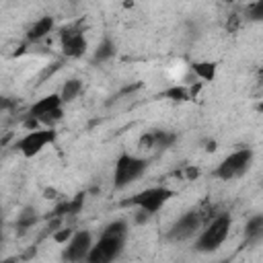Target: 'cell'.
<instances>
[{
    "mask_svg": "<svg viewBox=\"0 0 263 263\" xmlns=\"http://www.w3.org/2000/svg\"><path fill=\"white\" fill-rule=\"evenodd\" d=\"M229 231H231V216L222 214V216L214 218L208 224V229L200 235V239L196 243V249L202 253H210V251L218 249L226 241V237H229Z\"/></svg>",
    "mask_w": 263,
    "mask_h": 263,
    "instance_id": "obj_1",
    "label": "cell"
},
{
    "mask_svg": "<svg viewBox=\"0 0 263 263\" xmlns=\"http://www.w3.org/2000/svg\"><path fill=\"white\" fill-rule=\"evenodd\" d=\"M43 196H45V200H58V191L51 189V187H47V189L43 191Z\"/></svg>",
    "mask_w": 263,
    "mask_h": 263,
    "instance_id": "obj_28",
    "label": "cell"
},
{
    "mask_svg": "<svg viewBox=\"0 0 263 263\" xmlns=\"http://www.w3.org/2000/svg\"><path fill=\"white\" fill-rule=\"evenodd\" d=\"M82 91V84L80 80L72 78V80H66V84L62 86V91H60V97H62V103H70V101H74L78 97V93Z\"/></svg>",
    "mask_w": 263,
    "mask_h": 263,
    "instance_id": "obj_13",
    "label": "cell"
},
{
    "mask_svg": "<svg viewBox=\"0 0 263 263\" xmlns=\"http://www.w3.org/2000/svg\"><path fill=\"white\" fill-rule=\"evenodd\" d=\"M35 222H37V212H35V210H25L19 216V220H16V229H19V233H25Z\"/></svg>",
    "mask_w": 263,
    "mask_h": 263,
    "instance_id": "obj_16",
    "label": "cell"
},
{
    "mask_svg": "<svg viewBox=\"0 0 263 263\" xmlns=\"http://www.w3.org/2000/svg\"><path fill=\"white\" fill-rule=\"evenodd\" d=\"M257 111H259V113H263V101L257 105Z\"/></svg>",
    "mask_w": 263,
    "mask_h": 263,
    "instance_id": "obj_31",
    "label": "cell"
},
{
    "mask_svg": "<svg viewBox=\"0 0 263 263\" xmlns=\"http://www.w3.org/2000/svg\"><path fill=\"white\" fill-rule=\"evenodd\" d=\"M249 16L253 21H261L263 19V0H259V2L249 6Z\"/></svg>",
    "mask_w": 263,
    "mask_h": 263,
    "instance_id": "obj_23",
    "label": "cell"
},
{
    "mask_svg": "<svg viewBox=\"0 0 263 263\" xmlns=\"http://www.w3.org/2000/svg\"><path fill=\"white\" fill-rule=\"evenodd\" d=\"M202 86H204V82H194V84H191V89H189V97H191V101H194L198 95H200V91H202Z\"/></svg>",
    "mask_w": 263,
    "mask_h": 263,
    "instance_id": "obj_27",
    "label": "cell"
},
{
    "mask_svg": "<svg viewBox=\"0 0 263 263\" xmlns=\"http://www.w3.org/2000/svg\"><path fill=\"white\" fill-rule=\"evenodd\" d=\"M200 175H202V171H200L198 167H187V169H185V173H183V177H185L187 181H194V179H198V177H200Z\"/></svg>",
    "mask_w": 263,
    "mask_h": 263,
    "instance_id": "obj_25",
    "label": "cell"
},
{
    "mask_svg": "<svg viewBox=\"0 0 263 263\" xmlns=\"http://www.w3.org/2000/svg\"><path fill=\"white\" fill-rule=\"evenodd\" d=\"M93 249V243H91V233L89 231H80L72 237V241L68 243V247L64 251V259L66 261H72V263H78L82 259L89 257Z\"/></svg>",
    "mask_w": 263,
    "mask_h": 263,
    "instance_id": "obj_9",
    "label": "cell"
},
{
    "mask_svg": "<svg viewBox=\"0 0 263 263\" xmlns=\"http://www.w3.org/2000/svg\"><path fill=\"white\" fill-rule=\"evenodd\" d=\"M82 23H74V25H68L60 31V39H62V51L64 56L68 58H80L84 56L86 51V39L82 35Z\"/></svg>",
    "mask_w": 263,
    "mask_h": 263,
    "instance_id": "obj_7",
    "label": "cell"
},
{
    "mask_svg": "<svg viewBox=\"0 0 263 263\" xmlns=\"http://www.w3.org/2000/svg\"><path fill=\"white\" fill-rule=\"evenodd\" d=\"M163 97L169 99V101H175V103H187V101H191L189 89H187V86H181V84L167 89V91L163 93Z\"/></svg>",
    "mask_w": 263,
    "mask_h": 263,
    "instance_id": "obj_14",
    "label": "cell"
},
{
    "mask_svg": "<svg viewBox=\"0 0 263 263\" xmlns=\"http://www.w3.org/2000/svg\"><path fill=\"white\" fill-rule=\"evenodd\" d=\"M239 27H241V16L235 12V14L229 16V21H226V31H229V33H235Z\"/></svg>",
    "mask_w": 263,
    "mask_h": 263,
    "instance_id": "obj_24",
    "label": "cell"
},
{
    "mask_svg": "<svg viewBox=\"0 0 263 263\" xmlns=\"http://www.w3.org/2000/svg\"><path fill=\"white\" fill-rule=\"evenodd\" d=\"M56 140V130L54 128H47V130H37V132H29L25 138H21L19 142L14 144V148L23 152L27 159L31 156L39 154L47 144H51Z\"/></svg>",
    "mask_w": 263,
    "mask_h": 263,
    "instance_id": "obj_6",
    "label": "cell"
},
{
    "mask_svg": "<svg viewBox=\"0 0 263 263\" xmlns=\"http://www.w3.org/2000/svg\"><path fill=\"white\" fill-rule=\"evenodd\" d=\"M154 146H156L154 132H148V134H144L142 138H140V148H142V150H150V148H154Z\"/></svg>",
    "mask_w": 263,
    "mask_h": 263,
    "instance_id": "obj_22",
    "label": "cell"
},
{
    "mask_svg": "<svg viewBox=\"0 0 263 263\" xmlns=\"http://www.w3.org/2000/svg\"><path fill=\"white\" fill-rule=\"evenodd\" d=\"M124 247V237H109L103 235L97 245H93V249L86 257V263H111Z\"/></svg>",
    "mask_w": 263,
    "mask_h": 263,
    "instance_id": "obj_5",
    "label": "cell"
},
{
    "mask_svg": "<svg viewBox=\"0 0 263 263\" xmlns=\"http://www.w3.org/2000/svg\"><path fill=\"white\" fill-rule=\"evenodd\" d=\"M154 138H156V146H159V148H169L175 142V134H171V132L154 130Z\"/></svg>",
    "mask_w": 263,
    "mask_h": 263,
    "instance_id": "obj_19",
    "label": "cell"
},
{
    "mask_svg": "<svg viewBox=\"0 0 263 263\" xmlns=\"http://www.w3.org/2000/svg\"><path fill=\"white\" fill-rule=\"evenodd\" d=\"M115 54V45H113V41L111 39H103V43L97 47V51H95V60H99V62H103V60H107V58H111Z\"/></svg>",
    "mask_w": 263,
    "mask_h": 263,
    "instance_id": "obj_17",
    "label": "cell"
},
{
    "mask_svg": "<svg viewBox=\"0 0 263 263\" xmlns=\"http://www.w3.org/2000/svg\"><path fill=\"white\" fill-rule=\"evenodd\" d=\"M72 237H74V233H72V229H68V226L54 233V241L56 243H70V241H72Z\"/></svg>",
    "mask_w": 263,
    "mask_h": 263,
    "instance_id": "obj_20",
    "label": "cell"
},
{
    "mask_svg": "<svg viewBox=\"0 0 263 263\" xmlns=\"http://www.w3.org/2000/svg\"><path fill=\"white\" fill-rule=\"evenodd\" d=\"M216 68H218V66H216L214 62H196V64H191V70H194V74H196L198 78L206 80V82L214 80Z\"/></svg>",
    "mask_w": 263,
    "mask_h": 263,
    "instance_id": "obj_12",
    "label": "cell"
},
{
    "mask_svg": "<svg viewBox=\"0 0 263 263\" xmlns=\"http://www.w3.org/2000/svg\"><path fill=\"white\" fill-rule=\"evenodd\" d=\"M126 231H128V224L124 220H115V222H111L107 229L103 231V235H109V237H126Z\"/></svg>",
    "mask_w": 263,
    "mask_h": 263,
    "instance_id": "obj_18",
    "label": "cell"
},
{
    "mask_svg": "<svg viewBox=\"0 0 263 263\" xmlns=\"http://www.w3.org/2000/svg\"><path fill=\"white\" fill-rule=\"evenodd\" d=\"M257 82L263 84V68H259V72H257Z\"/></svg>",
    "mask_w": 263,
    "mask_h": 263,
    "instance_id": "obj_30",
    "label": "cell"
},
{
    "mask_svg": "<svg viewBox=\"0 0 263 263\" xmlns=\"http://www.w3.org/2000/svg\"><path fill=\"white\" fill-rule=\"evenodd\" d=\"M62 115H64V113H62V107H60V109H56V111H51V113L43 115L39 121H41V124H45V126H49V128H51V126L56 124V121H60V119H62Z\"/></svg>",
    "mask_w": 263,
    "mask_h": 263,
    "instance_id": "obj_21",
    "label": "cell"
},
{
    "mask_svg": "<svg viewBox=\"0 0 263 263\" xmlns=\"http://www.w3.org/2000/svg\"><path fill=\"white\" fill-rule=\"evenodd\" d=\"M60 107H62V97H60V95H47V97L39 99L37 103L33 105L31 111H29V115L41 119L43 115H47V113H51V111H56V109H60Z\"/></svg>",
    "mask_w": 263,
    "mask_h": 263,
    "instance_id": "obj_10",
    "label": "cell"
},
{
    "mask_svg": "<svg viewBox=\"0 0 263 263\" xmlns=\"http://www.w3.org/2000/svg\"><path fill=\"white\" fill-rule=\"evenodd\" d=\"M173 198V191L167 189V187H150V189H144L136 194L134 198H130L128 202H124V206H138L140 210H144L148 214H154L159 212L163 208V204Z\"/></svg>",
    "mask_w": 263,
    "mask_h": 263,
    "instance_id": "obj_3",
    "label": "cell"
},
{
    "mask_svg": "<svg viewBox=\"0 0 263 263\" xmlns=\"http://www.w3.org/2000/svg\"><path fill=\"white\" fill-rule=\"evenodd\" d=\"M39 124H41V121H39L37 117H31V115H29V119H25V128H27L29 132H37Z\"/></svg>",
    "mask_w": 263,
    "mask_h": 263,
    "instance_id": "obj_26",
    "label": "cell"
},
{
    "mask_svg": "<svg viewBox=\"0 0 263 263\" xmlns=\"http://www.w3.org/2000/svg\"><path fill=\"white\" fill-rule=\"evenodd\" d=\"M251 159H253V152L251 148H243V150H237L233 152L231 156H226V159L220 163V167L214 171V175L218 179H224V181H231L239 175H243L245 171L249 169L251 165Z\"/></svg>",
    "mask_w": 263,
    "mask_h": 263,
    "instance_id": "obj_4",
    "label": "cell"
},
{
    "mask_svg": "<svg viewBox=\"0 0 263 263\" xmlns=\"http://www.w3.org/2000/svg\"><path fill=\"white\" fill-rule=\"evenodd\" d=\"M146 167H148V163L144 159H138V156H132V154H121L115 163V175H113L115 187L124 189L126 185L136 181L140 175L144 173Z\"/></svg>",
    "mask_w": 263,
    "mask_h": 263,
    "instance_id": "obj_2",
    "label": "cell"
},
{
    "mask_svg": "<svg viewBox=\"0 0 263 263\" xmlns=\"http://www.w3.org/2000/svg\"><path fill=\"white\" fill-rule=\"evenodd\" d=\"M202 222H204V218H202L200 210H191V212H187L185 216H181L177 222H175V226L171 229L169 237L175 239V241H185V239L194 237L200 231Z\"/></svg>",
    "mask_w": 263,
    "mask_h": 263,
    "instance_id": "obj_8",
    "label": "cell"
},
{
    "mask_svg": "<svg viewBox=\"0 0 263 263\" xmlns=\"http://www.w3.org/2000/svg\"><path fill=\"white\" fill-rule=\"evenodd\" d=\"M51 29H54V19H51V16H43V19H39L37 23H35V25L29 29L27 39H29V41H39V39L45 37V35L51 33Z\"/></svg>",
    "mask_w": 263,
    "mask_h": 263,
    "instance_id": "obj_11",
    "label": "cell"
},
{
    "mask_svg": "<svg viewBox=\"0 0 263 263\" xmlns=\"http://www.w3.org/2000/svg\"><path fill=\"white\" fill-rule=\"evenodd\" d=\"M206 150H208V152H216V150H218V144L214 142V140H210V142L206 144Z\"/></svg>",
    "mask_w": 263,
    "mask_h": 263,
    "instance_id": "obj_29",
    "label": "cell"
},
{
    "mask_svg": "<svg viewBox=\"0 0 263 263\" xmlns=\"http://www.w3.org/2000/svg\"><path fill=\"white\" fill-rule=\"evenodd\" d=\"M245 235H247V241H255L263 235V216H253L247 222V229H245Z\"/></svg>",
    "mask_w": 263,
    "mask_h": 263,
    "instance_id": "obj_15",
    "label": "cell"
}]
</instances>
